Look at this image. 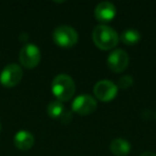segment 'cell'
I'll list each match as a JSON object with an SVG mask.
<instances>
[{"label":"cell","instance_id":"1","mask_svg":"<svg viewBox=\"0 0 156 156\" xmlns=\"http://www.w3.org/2000/svg\"><path fill=\"white\" fill-rule=\"evenodd\" d=\"M75 90L76 87L73 78L67 74H59L51 83L52 94L62 103L71 100L75 93Z\"/></svg>","mask_w":156,"mask_h":156},{"label":"cell","instance_id":"2","mask_svg":"<svg viewBox=\"0 0 156 156\" xmlns=\"http://www.w3.org/2000/svg\"><path fill=\"white\" fill-rule=\"evenodd\" d=\"M93 42L98 48L103 50H108L113 48L119 42L117 31L110 26L101 24L93 29L92 32Z\"/></svg>","mask_w":156,"mask_h":156},{"label":"cell","instance_id":"3","mask_svg":"<svg viewBox=\"0 0 156 156\" xmlns=\"http://www.w3.org/2000/svg\"><path fill=\"white\" fill-rule=\"evenodd\" d=\"M52 39L61 47H72L78 42V33L73 27L61 25L54 30Z\"/></svg>","mask_w":156,"mask_h":156},{"label":"cell","instance_id":"4","mask_svg":"<svg viewBox=\"0 0 156 156\" xmlns=\"http://www.w3.org/2000/svg\"><path fill=\"white\" fill-rule=\"evenodd\" d=\"M20 61L26 69H34L41 61L40 48L34 44H25L20 51Z\"/></svg>","mask_w":156,"mask_h":156},{"label":"cell","instance_id":"5","mask_svg":"<svg viewBox=\"0 0 156 156\" xmlns=\"http://www.w3.org/2000/svg\"><path fill=\"white\" fill-rule=\"evenodd\" d=\"M23 78V69L18 64L11 63L7 65L0 74V83L3 87L12 88L20 83Z\"/></svg>","mask_w":156,"mask_h":156},{"label":"cell","instance_id":"6","mask_svg":"<svg viewBox=\"0 0 156 156\" xmlns=\"http://www.w3.org/2000/svg\"><path fill=\"white\" fill-rule=\"evenodd\" d=\"M98 107L95 98L89 94H81L74 98L72 103V110L81 115H87L95 111Z\"/></svg>","mask_w":156,"mask_h":156},{"label":"cell","instance_id":"7","mask_svg":"<svg viewBox=\"0 0 156 156\" xmlns=\"http://www.w3.org/2000/svg\"><path fill=\"white\" fill-rule=\"evenodd\" d=\"M93 92L95 96L102 102H109L118 94V86L110 80H100L94 86Z\"/></svg>","mask_w":156,"mask_h":156},{"label":"cell","instance_id":"8","mask_svg":"<svg viewBox=\"0 0 156 156\" xmlns=\"http://www.w3.org/2000/svg\"><path fill=\"white\" fill-rule=\"evenodd\" d=\"M129 58L123 49H115L109 54L107 58V65L112 72L115 73H121L127 67Z\"/></svg>","mask_w":156,"mask_h":156},{"label":"cell","instance_id":"9","mask_svg":"<svg viewBox=\"0 0 156 156\" xmlns=\"http://www.w3.org/2000/svg\"><path fill=\"white\" fill-rule=\"evenodd\" d=\"M115 5L110 1H102L95 7L94 16L100 22H109L115 16Z\"/></svg>","mask_w":156,"mask_h":156},{"label":"cell","instance_id":"10","mask_svg":"<svg viewBox=\"0 0 156 156\" xmlns=\"http://www.w3.org/2000/svg\"><path fill=\"white\" fill-rule=\"evenodd\" d=\"M34 144V137L28 130H20L14 136V145L22 151L31 149Z\"/></svg>","mask_w":156,"mask_h":156},{"label":"cell","instance_id":"11","mask_svg":"<svg viewBox=\"0 0 156 156\" xmlns=\"http://www.w3.org/2000/svg\"><path fill=\"white\" fill-rule=\"evenodd\" d=\"M130 149V143L123 138H115L110 143V150L115 156H126Z\"/></svg>","mask_w":156,"mask_h":156},{"label":"cell","instance_id":"12","mask_svg":"<svg viewBox=\"0 0 156 156\" xmlns=\"http://www.w3.org/2000/svg\"><path fill=\"white\" fill-rule=\"evenodd\" d=\"M65 111L66 110H65V107L63 105V103L58 100L50 102L47 106V112L49 115V117H51L52 119L61 120L63 115L65 113Z\"/></svg>","mask_w":156,"mask_h":156},{"label":"cell","instance_id":"13","mask_svg":"<svg viewBox=\"0 0 156 156\" xmlns=\"http://www.w3.org/2000/svg\"><path fill=\"white\" fill-rule=\"evenodd\" d=\"M141 39V34L138 30L136 29H126L122 32L121 34V40L124 44L126 45H134V44L138 43Z\"/></svg>","mask_w":156,"mask_h":156},{"label":"cell","instance_id":"14","mask_svg":"<svg viewBox=\"0 0 156 156\" xmlns=\"http://www.w3.org/2000/svg\"><path fill=\"white\" fill-rule=\"evenodd\" d=\"M133 83H134V80H133V77H132V76H129V75L123 76V77L120 78L119 81H118L119 86L121 88H123V89H127V88H129L130 86L133 85Z\"/></svg>","mask_w":156,"mask_h":156},{"label":"cell","instance_id":"15","mask_svg":"<svg viewBox=\"0 0 156 156\" xmlns=\"http://www.w3.org/2000/svg\"><path fill=\"white\" fill-rule=\"evenodd\" d=\"M28 39H29V35L27 34V33H20V40L22 42H24V43H26L27 41H28Z\"/></svg>","mask_w":156,"mask_h":156},{"label":"cell","instance_id":"16","mask_svg":"<svg viewBox=\"0 0 156 156\" xmlns=\"http://www.w3.org/2000/svg\"><path fill=\"white\" fill-rule=\"evenodd\" d=\"M140 156H156V153L151 152V151H147V152H143Z\"/></svg>","mask_w":156,"mask_h":156},{"label":"cell","instance_id":"17","mask_svg":"<svg viewBox=\"0 0 156 156\" xmlns=\"http://www.w3.org/2000/svg\"><path fill=\"white\" fill-rule=\"evenodd\" d=\"M0 130H1V123H0Z\"/></svg>","mask_w":156,"mask_h":156}]
</instances>
